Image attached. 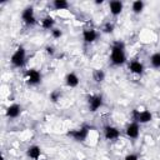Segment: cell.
<instances>
[{"instance_id":"obj_14","label":"cell","mask_w":160,"mask_h":160,"mask_svg":"<svg viewBox=\"0 0 160 160\" xmlns=\"http://www.w3.org/2000/svg\"><path fill=\"white\" fill-rule=\"evenodd\" d=\"M26 155L32 159V160H39L41 156V149L38 145H31L28 150H26Z\"/></svg>"},{"instance_id":"obj_8","label":"cell","mask_w":160,"mask_h":160,"mask_svg":"<svg viewBox=\"0 0 160 160\" xmlns=\"http://www.w3.org/2000/svg\"><path fill=\"white\" fill-rule=\"evenodd\" d=\"M98 38H99V32H98L95 29L88 28V29H84V30H82V39H84L85 42L91 44V42L96 41Z\"/></svg>"},{"instance_id":"obj_2","label":"cell","mask_w":160,"mask_h":160,"mask_svg":"<svg viewBox=\"0 0 160 160\" xmlns=\"http://www.w3.org/2000/svg\"><path fill=\"white\" fill-rule=\"evenodd\" d=\"M131 118H132V121L134 122H138V124H146L149 121H151L152 119V114L145 109V108H135L131 112Z\"/></svg>"},{"instance_id":"obj_15","label":"cell","mask_w":160,"mask_h":160,"mask_svg":"<svg viewBox=\"0 0 160 160\" xmlns=\"http://www.w3.org/2000/svg\"><path fill=\"white\" fill-rule=\"evenodd\" d=\"M20 112H21V106L19 104H12V105H10L6 109V116L8 118H11V119L18 118L20 115Z\"/></svg>"},{"instance_id":"obj_16","label":"cell","mask_w":160,"mask_h":160,"mask_svg":"<svg viewBox=\"0 0 160 160\" xmlns=\"http://www.w3.org/2000/svg\"><path fill=\"white\" fill-rule=\"evenodd\" d=\"M54 25H55V20L51 16H45L40 21V26L42 29H45V30H52L54 29Z\"/></svg>"},{"instance_id":"obj_18","label":"cell","mask_w":160,"mask_h":160,"mask_svg":"<svg viewBox=\"0 0 160 160\" xmlns=\"http://www.w3.org/2000/svg\"><path fill=\"white\" fill-rule=\"evenodd\" d=\"M92 79L95 82H102L105 79V72L101 69H95L92 71Z\"/></svg>"},{"instance_id":"obj_7","label":"cell","mask_w":160,"mask_h":160,"mask_svg":"<svg viewBox=\"0 0 160 160\" xmlns=\"http://www.w3.org/2000/svg\"><path fill=\"white\" fill-rule=\"evenodd\" d=\"M88 105H89V110L92 111V112L96 111V110H99L102 106V96L101 95H98V94L90 95L88 98Z\"/></svg>"},{"instance_id":"obj_23","label":"cell","mask_w":160,"mask_h":160,"mask_svg":"<svg viewBox=\"0 0 160 160\" xmlns=\"http://www.w3.org/2000/svg\"><path fill=\"white\" fill-rule=\"evenodd\" d=\"M61 35H62V32H61V30H60V29L54 28V29L51 30V36H52L54 39H60V38H61Z\"/></svg>"},{"instance_id":"obj_9","label":"cell","mask_w":160,"mask_h":160,"mask_svg":"<svg viewBox=\"0 0 160 160\" xmlns=\"http://www.w3.org/2000/svg\"><path fill=\"white\" fill-rule=\"evenodd\" d=\"M104 136L106 140H116L120 136V130L115 126L106 125L104 126Z\"/></svg>"},{"instance_id":"obj_13","label":"cell","mask_w":160,"mask_h":160,"mask_svg":"<svg viewBox=\"0 0 160 160\" xmlns=\"http://www.w3.org/2000/svg\"><path fill=\"white\" fill-rule=\"evenodd\" d=\"M79 81L80 80H79V78H78V75L75 72H69L65 76V84L69 88H76L79 85Z\"/></svg>"},{"instance_id":"obj_20","label":"cell","mask_w":160,"mask_h":160,"mask_svg":"<svg viewBox=\"0 0 160 160\" xmlns=\"http://www.w3.org/2000/svg\"><path fill=\"white\" fill-rule=\"evenodd\" d=\"M150 64L155 69L160 68V52H155V54H152L150 56Z\"/></svg>"},{"instance_id":"obj_21","label":"cell","mask_w":160,"mask_h":160,"mask_svg":"<svg viewBox=\"0 0 160 160\" xmlns=\"http://www.w3.org/2000/svg\"><path fill=\"white\" fill-rule=\"evenodd\" d=\"M101 31L105 32V34H110V32H112V31H114V24H112L111 21H106V22H104L102 26H101Z\"/></svg>"},{"instance_id":"obj_25","label":"cell","mask_w":160,"mask_h":160,"mask_svg":"<svg viewBox=\"0 0 160 160\" xmlns=\"http://www.w3.org/2000/svg\"><path fill=\"white\" fill-rule=\"evenodd\" d=\"M45 51H46V54H48V55H54V52H55V49H54L52 46H46Z\"/></svg>"},{"instance_id":"obj_10","label":"cell","mask_w":160,"mask_h":160,"mask_svg":"<svg viewBox=\"0 0 160 160\" xmlns=\"http://www.w3.org/2000/svg\"><path fill=\"white\" fill-rule=\"evenodd\" d=\"M125 134L130 139H136L139 136V134H140V126H139V124L138 122H134V121L130 122V124H128L126 128H125Z\"/></svg>"},{"instance_id":"obj_4","label":"cell","mask_w":160,"mask_h":160,"mask_svg":"<svg viewBox=\"0 0 160 160\" xmlns=\"http://www.w3.org/2000/svg\"><path fill=\"white\" fill-rule=\"evenodd\" d=\"M89 134H90V128L86 126V125H84V126H81V128H79V129L70 130V131L68 132V136L72 138L75 141H81V142H82V141H85V140L88 139Z\"/></svg>"},{"instance_id":"obj_11","label":"cell","mask_w":160,"mask_h":160,"mask_svg":"<svg viewBox=\"0 0 160 160\" xmlns=\"http://www.w3.org/2000/svg\"><path fill=\"white\" fill-rule=\"evenodd\" d=\"M129 70L132 74H135V75H141L142 71H144V65H142L141 61H139V60L135 59V60H131L129 62Z\"/></svg>"},{"instance_id":"obj_1","label":"cell","mask_w":160,"mask_h":160,"mask_svg":"<svg viewBox=\"0 0 160 160\" xmlns=\"http://www.w3.org/2000/svg\"><path fill=\"white\" fill-rule=\"evenodd\" d=\"M110 61L112 65H122L126 61V54H125V44L120 40L114 41L111 45V52H110Z\"/></svg>"},{"instance_id":"obj_12","label":"cell","mask_w":160,"mask_h":160,"mask_svg":"<svg viewBox=\"0 0 160 160\" xmlns=\"http://www.w3.org/2000/svg\"><path fill=\"white\" fill-rule=\"evenodd\" d=\"M122 8H124V5H122V2L119 1V0H112V1L109 2L110 12H111V15H114V16L120 15L121 11H122Z\"/></svg>"},{"instance_id":"obj_6","label":"cell","mask_w":160,"mask_h":160,"mask_svg":"<svg viewBox=\"0 0 160 160\" xmlns=\"http://www.w3.org/2000/svg\"><path fill=\"white\" fill-rule=\"evenodd\" d=\"M21 20L26 24V25H34L36 22V16L34 12V8L32 6H28L22 10L21 12Z\"/></svg>"},{"instance_id":"obj_5","label":"cell","mask_w":160,"mask_h":160,"mask_svg":"<svg viewBox=\"0 0 160 160\" xmlns=\"http://www.w3.org/2000/svg\"><path fill=\"white\" fill-rule=\"evenodd\" d=\"M24 81L30 86L38 85L41 81V74L36 69H30L24 74Z\"/></svg>"},{"instance_id":"obj_19","label":"cell","mask_w":160,"mask_h":160,"mask_svg":"<svg viewBox=\"0 0 160 160\" xmlns=\"http://www.w3.org/2000/svg\"><path fill=\"white\" fill-rule=\"evenodd\" d=\"M52 6L55 10H68L69 9V2L65 0H55L52 2Z\"/></svg>"},{"instance_id":"obj_22","label":"cell","mask_w":160,"mask_h":160,"mask_svg":"<svg viewBox=\"0 0 160 160\" xmlns=\"http://www.w3.org/2000/svg\"><path fill=\"white\" fill-rule=\"evenodd\" d=\"M60 98H61V91L60 90L56 89V90H54V91L50 92V100L52 102H58L60 100Z\"/></svg>"},{"instance_id":"obj_3","label":"cell","mask_w":160,"mask_h":160,"mask_svg":"<svg viewBox=\"0 0 160 160\" xmlns=\"http://www.w3.org/2000/svg\"><path fill=\"white\" fill-rule=\"evenodd\" d=\"M26 61V52L25 49L22 46H19L11 55L10 58V62L12 64V66L15 68H21Z\"/></svg>"},{"instance_id":"obj_17","label":"cell","mask_w":160,"mask_h":160,"mask_svg":"<svg viewBox=\"0 0 160 160\" xmlns=\"http://www.w3.org/2000/svg\"><path fill=\"white\" fill-rule=\"evenodd\" d=\"M144 6H145L144 1L136 0V1H132V4H131V10H132L134 14H140V12L144 10Z\"/></svg>"},{"instance_id":"obj_24","label":"cell","mask_w":160,"mask_h":160,"mask_svg":"<svg viewBox=\"0 0 160 160\" xmlns=\"http://www.w3.org/2000/svg\"><path fill=\"white\" fill-rule=\"evenodd\" d=\"M124 160H139V156L136 154H128L124 158Z\"/></svg>"}]
</instances>
